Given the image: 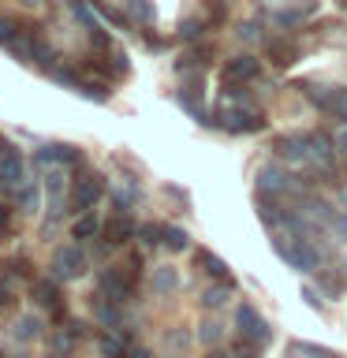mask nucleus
Returning a JSON list of instances; mask_svg holds the SVG:
<instances>
[{"mask_svg": "<svg viewBox=\"0 0 347 358\" xmlns=\"http://www.w3.org/2000/svg\"><path fill=\"white\" fill-rule=\"evenodd\" d=\"M45 187H49V194H52V198H60V190H64V176H60V172H52Z\"/></svg>", "mask_w": 347, "mask_h": 358, "instance_id": "c9c22d12", "label": "nucleus"}, {"mask_svg": "<svg viewBox=\"0 0 347 358\" xmlns=\"http://www.w3.org/2000/svg\"><path fill=\"white\" fill-rule=\"evenodd\" d=\"M220 127L232 134H254V131H265V120L246 108H228V112H220Z\"/></svg>", "mask_w": 347, "mask_h": 358, "instance_id": "423d86ee", "label": "nucleus"}, {"mask_svg": "<svg viewBox=\"0 0 347 358\" xmlns=\"http://www.w3.org/2000/svg\"><path fill=\"white\" fill-rule=\"evenodd\" d=\"M232 358H262V351H257V343L243 340L239 347H235V355H232Z\"/></svg>", "mask_w": 347, "mask_h": 358, "instance_id": "473e14b6", "label": "nucleus"}, {"mask_svg": "<svg viewBox=\"0 0 347 358\" xmlns=\"http://www.w3.org/2000/svg\"><path fill=\"white\" fill-rule=\"evenodd\" d=\"M75 94H83V97H90V101H108L112 90H105V83H78Z\"/></svg>", "mask_w": 347, "mask_h": 358, "instance_id": "cd10ccee", "label": "nucleus"}, {"mask_svg": "<svg viewBox=\"0 0 347 358\" xmlns=\"http://www.w3.org/2000/svg\"><path fill=\"white\" fill-rule=\"evenodd\" d=\"M161 246H164L168 254H183L187 246H190V239H187V231H183V228H164Z\"/></svg>", "mask_w": 347, "mask_h": 358, "instance_id": "aec40b11", "label": "nucleus"}, {"mask_svg": "<svg viewBox=\"0 0 347 358\" xmlns=\"http://www.w3.org/2000/svg\"><path fill=\"white\" fill-rule=\"evenodd\" d=\"M19 201H22V213H34V209H38V190H34V187H22Z\"/></svg>", "mask_w": 347, "mask_h": 358, "instance_id": "2f4dec72", "label": "nucleus"}, {"mask_svg": "<svg viewBox=\"0 0 347 358\" xmlns=\"http://www.w3.org/2000/svg\"><path fill=\"white\" fill-rule=\"evenodd\" d=\"M310 11H313V0H302L299 8H280V11H276V22H280V27H295V22L306 19Z\"/></svg>", "mask_w": 347, "mask_h": 358, "instance_id": "a211bd4d", "label": "nucleus"}, {"mask_svg": "<svg viewBox=\"0 0 347 358\" xmlns=\"http://www.w3.org/2000/svg\"><path fill=\"white\" fill-rule=\"evenodd\" d=\"M101 235H105L108 246H127L134 235H139V228H134V220L127 217V213H116V217H108L105 224H101Z\"/></svg>", "mask_w": 347, "mask_h": 358, "instance_id": "0eeeda50", "label": "nucleus"}, {"mask_svg": "<svg viewBox=\"0 0 347 358\" xmlns=\"http://www.w3.org/2000/svg\"><path fill=\"white\" fill-rule=\"evenodd\" d=\"M336 4H340V8H347V0H336Z\"/></svg>", "mask_w": 347, "mask_h": 358, "instance_id": "c03bdc74", "label": "nucleus"}, {"mask_svg": "<svg viewBox=\"0 0 347 358\" xmlns=\"http://www.w3.org/2000/svg\"><path fill=\"white\" fill-rule=\"evenodd\" d=\"M265 56H269L273 64L288 67V64H295V60H299V49H295V41H288V38H269Z\"/></svg>", "mask_w": 347, "mask_h": 358, "instance_id": "ddd939ff", "label": "nucleus"}, {"mask_svg": "<svg viewBox=\"0 0 347 358\" xmlns=\"http://www.w3.org/2000/svg\"><path fill=\"white\" fill-rule=\"evenodd\" d=\"M209 358H232V355H220V351H213V355H209Z\"/></svg>", "mask_w": 347, "mask_h": 358, "instance_id": "37998d69", "label": "nucleus"}, {"mask_svg": "<svg viewBox=\"0 0 347 358\" xmlns=\"http://www.w3.org/2000/svg\"><path fill=\"white\" fill-rule=\"evenodd\" d=\"M310 153L318 157L321 164H329V161H332V142H329V134H310Z\"/></svg>", "mask_w": 347, "mask_h": 358, "instance_id": "b1692460", "label": "nucleus"}, {"mask_svg": "<svg viewBox=\"0 0 347 358\" xmlns=\"http://www.w3.org/2000/svg\"><path fill=\"white\" fill-rule=\"evenodd\" d=\"M19 30H22V27H19L15 19H0V45H11Z\"/></svg>", "mask_w": 347, "mask_h": 358, "instance_id": "7c9ffc66", "label": "nucleus"}, {"mask_svg": "<svg viewBox=\"0 0 347 358\" xmlns=\"http://www.w3.org/2000/svg\"><path fill=\"white\" fill-rule=\"evenodd\" d=\"M306 97L321 112H332V105H336V90H329V86H306Z\"/></svg>", "mask_w": 347, "mask_h": 358, "instance_id": "6ab92c4d", "label": "nucleus"}, {"mask_svg": "<svg viewBox=\"0 0 347 358\" xmlns=\"http://www.w3.org/2000/svg\"><path fill=\"white\" fill-rule=\"evenodd\" d=\"M201 34H206V22H194V19H183V22H179V38H183V41H194V38H201Z\"/></svg>", "mask_w": 347, "mask_h": 358, "instance_id": "c85d7f7f", "label": "nucleus"}, {"mask_svg": "<svg viewBox=\"0 0 347 358\" xmlns=\"http://www.w3.org/2000/svg\"><path fill=\"white\" fill-rule=\"evenodd\" d=\"M217 336H220V329H217V324H201V340H217Z\"/></svg>", "mask_w": 347, "mask_h": 358, "instance_id": "e433bc0d", "label": "nucleus"}, {"mask_svg": "<svg viewBox=\"0 0 347 358\" xmlns=\"http://www.w3.org/2000/svg\"><path fill=\"white\" fill-rule=\"evenodd\" d=\"M8 299H11V295H8V287H4V284H0V310H4V306H8Z\"/></svg>", "mask_w": 347, "mask_h": 358, "instance_id": "a19ab883", "label": "nucleus"}, {"mask_svg": "<svg viewBox=\"0 0 347 358\" xmlns=\"http://www.w3.org/2000/svg\"><path fill=\"white\" fill-rule=\"evenodd\" d=\"M78 161H83V153L64 142H52V145H41L38 150V164H78Z\"/></svg>", "mask_w": 347, "mask_h": 358, "instance_id": "9b49d317", "label": "nucleus"}, {"mask_svg": "<svg viewBox=\"0 0 347 358\" xmlns=\"http://www.w3.org/2000/svg\"><path fill=\"white\" fill-rule=\"evenodd\" d=\"M15 336H19L22 343H27V340H38V336H41V321H38V317H22V321L15 324Z\"/></svg>", "mask_w": 347, "mask_h": 358, "instance_id": "a878e982", "label": "nucleus"}, {"mask_svg": "<svg viewBox=\"0 0 347 358\" xmlns=\"http://www.w3.org/2000/svg\"><path fill=\"white\" fill-rule=\"evenodd\" d=\"M332 116L347 120V90H336V105H332Z\"/></svg>", "mask_w": 347, "mask_h": 358, "instance_id": "f704fd0d", "label": "nucleus"}, {"mask_svg": "<svg viewBox=\"0 0 347 358\" xmlns=\"http://www.w3.org/2000/svg\"><path fill=\"white\" fill-rule=\"evenodd\" d=\"M179 284V276H176V268H157V273H153V291H157V295H164V291H172Z\"/></svg>", "mask_w": 347, "mask_h": 358, "instance_id": "393cba45", "label": "nucleus"}, {"mask_svg": "<svg viewBox=\"0 0 347 358\" xmlns=\"http://www.w3.org/2000/svg\"><path fill=\"white\" fill-rule=\"evenodd\" d=\"M276 254L284 257L291 268H299V273H313L318 268V250L306 243V239H276Z\"/></svg>", "mask_w": 347, "mask_h": 358, "instance_id": "f03ea898", "label": "nucleus"}, {"mask_svg": "<svg viewBox=\"0 0 347 358\" xmlns=\"http://www.w3.org/2000/svg\"><path fill=\"white\" fill-rule=\"evenodd\" d=\"M235 329H239V336H243V340H250V343H269V340H273L265 317L250 306V302H243V306L235 310Z\"/></svg>", "mask_w": 347, "mask_h": 358, "instance_id": "7ed1b4c3", "label": "nucleus"}, {"mask_svg": "<svg viewBox=\"0 0 347 358\" xmlns=\"http://www.w3.org/2000/svg\"><path fill=\"white\" fill-rule=\"evenodd\" d=\"M127 358H150V355L146 351H127Z\"/></svg>", "mask_w": 347, "mask_h": 358, "instance_id": "79ce46f5", "label": "nucleus"}, {"mask_svg": "<svg viewBox=\"0 0 347 358\" xmlns=\"http://www.w3.org/2000/svg\"><path fill=\"white\" fill-rule=\"evenodd\" d=\"M0 183H8V187L22 183V157H19V150L0 153Z\"/></svg>", "mask_w": 347, "mask_h": 358, "instance_id": "4468645a", "label": "nucleus"}, {"mask_svg": "<svg viewBox=\"0 0 347 358\" xmlns=\"http://www.w3.org/2000/svg\"><path fill=\"white\" fill-rule=\"evenodd\" d=\"M288 187H291V176H284L280 168H273V164L257 168V190H262V194H280V190H288Z\"/></svg>", "mask_w": 347, "mask_h": 358, "instance_id": "f8f14e48", "label": "nucleus"}, {"mask_svg": "<svg viewBox=\"0 0 347 358\" xmlns=\"http://www.w3.org/2000/svg\"><path fill=\"white\" fill-rule=\"evenodd\" d=\"M97 287L101 295H105L108 302H127L131 291H134V268H120V265H108L105 273L97 276Z\"/></svg>", "mask_w": 347, "mask_h": 358, "instance_id": "f257e3e1", "label": "nucleus"}, {"mask_svg": "<svg viewBox=\"0 0 347 358\" xmlns=\"http://www.w3.org/2000/svg\"><path fill=\"white\" fill-rule=\"evenodd\" d=\"M213 60V49H190V52H183L176 60V71L179 75H187V71H201V67H206Z\"/></svg>", "mask_w": 347, "mask_h": 358, "instance_id": "f3484780", "label": "nucleus"}, {"mask_svg": "<svg viewBox=\"0 0 347 358\" xmlns=\"http://www.w3.org/2000/svg\"><path fill=\"white\" fill-rule=\"evenodd\" d=\"M336 150H340L347 157V131H340V138H336Z\"/></svg>", "mask_w": 347, "mask_h": 358, "instance_id": "58836bf2", "label": "nucleus"}, {"mask_svg": "<svg viewBox=\"0 0 347 358\" xmlns=\"http://www.w3.org/2000/svg\"><path fill=\"white\" fill-rule=\"evenodd\" d=\"M34 302L45 306V310H52L56 321L64 317V295H60V287H56V276L52 280H38V284H34Z\"/></svg>", "mask_w": 347, "mask_h": 358, "instance_id": "9d476101", "label": "nucleus"}, {"mask_svg": "<svg viewBox=\"0 0 347 358\" xmlns=\"http://www.w3.org/2000/svg\"><path fill=\"white\" fill-rule=\"evenodd\" d=\"M228 291H232V280H220L217 287H209L206 295H201V302H206L209 310H217V306H224V302H228Z\"/></svg>", "mask_w": 347, "mask_h": 358, "instance_id": "4be33fe9", "label": "nucleus"}, {"mask_svg": "<svg viewBox=\"0 0 347 358\" xmlns=\"http://www.w3.org/2000/svg\"><path fill=\"white\" fill-rule=\"evenodd\" d=\"M306 145H310V134H284V138H276V153L288 157V161H302Z\"/></svg>", "mask_w": 347, "mask_h": 358, "instance_id": "2eb2a0df", "label": "nucleus"}, {"mask_svg": "<svg viewBox=\"0 0 347 358\" xmlns=\"http://www.w3.org/2000/svg\"><path fill=\"white\" fill-rule=\"evenodd\" d=\"M127 11H131V19H139L142 27H150V22L157 19V11L150 0H127Z\"/></svg>", "mask_w": 347, "mask_h": 358, "instance_id": "5701e85b", "label": "nucleus"}, {"mask_svg": "<svg viewBox=\"0 0 347 358\" xmlns=\"http://www.w3.org/2000/svg\"><path fill=\"white\" fill-rule=\"evenodd\" d=\"M194 262L206 268V273L213 276V280H232V268H228V262H224V257H217L213 250H198L194 254Z\"/></svg>", "mask_w": 347, "mask_h": 358, "instance_id": "dca6fc26", "label": "nucleus"}, {"mask_svg": "<svg viewBox=\"0 0 347 358\" xmlns=\"http://www.w3.org/2000/svg\"><path fill=\"white\" fill-rule=\"evenodd\" d=\"M176 101H179V108H183V112H190L194 120H201V116H206V112H201V101H206V86H201V75H198V78H187V83L179 86Z\"/></svg>", "mask_w": 347, "mask_h": 358, "instance_id": "1a4fd4ad", "label": "nucleus"}, {"mask_svg": "<svg viewBox=\"0 0 347 358\" xmlns=\"http://www.w3.org/2000/svg\"><path fill=\"white\" fill-rule=\"evenodd\" d=\"M302 299H306L310 306H318V291H313V287H302Z\"/></svg>", "mask_w": 347, "mask_h": 358, "instance_id": "4c0bfd02", "label": "nucleus"}, {"mask_svg": "<svg viewBox=\"0 0 347 358\" xmlns=\"http://www.w3.org/2000/svg\"><path fill=\"white\" fill-rule=\"evenodd\" d=\"M52 276L56 280H78L86 273V254L78 250V246H60V250L52 254Z\"/></svg>", "mask_w": 347, "mask_h": 358, "instance_id": "20e7f679", "label": "nucleus"}, {"mask_svg": "<svg viewBox=\"0 0 347 358\" xmlns=\"http://www.w3.org/2000/svg\"><path fill=\"white\" fill-rule=\"evenodd\" d=\"M164 228H168V224L150 220V224H142V228H139V239H142V243H150V246H157V243L164 239Z\"/></svg>", "mask_w": 347, "mask_h": 358, "instance_id": "bb28decb", "label": "nucleus"}, {"mask_svg": "<svg viewBox=\"0 0 347 358\" xmlns=\"http://www.w3.org/2000/svg\"><path fill=\"white\" fill-rule=\"evenodd\" d=\"M101 198H105V179H101L97 172L83 176V179H78V183L71 187V206L83 209V213H90Z\"/></svg>", "mask_w": 347, "mask_h": 358, "instance_id": "39448f33", "label": "nucleus"}, {"mask_svg": "<svg viewBox=\"0 0 347 358\" xmlns=\"http://www.w3.org/2000/svg\"><path fill=\"white\" fill-rule=\"evenodd\" d=\"M101 355H108V358H127V351H123V343L116 340V336H105V340H101Z\"/></svg>", "mask_w": 347, "mask_h": 358, "instance_id": "c756f323", "label": "nucleus"}, {"mask_svg": "<svg viewBox=\"0 0 347 358\" xmlns=\"http://www.w3.org/2000/svg\"><path fill=\"white\" fill-rule=\"evenodd\" d=\"M329 224H332V231L340 235V239H347V213H332Z\"/></svg>", "mask_w": 347, "mask_h": 358, "instance_id": "72a5a7b5", "label": "nucleus"}, {"mask_svg": "<svg viewBox=\"0 0 347 358\" xmlns=\"http://www.w3.org/2000/svg\"><path fill=\"white\" fill-rule=\"evenodd\" d=\"M8 217H11V209H8V206H0V231L8 228Z\"/></svg>", "mask_w": 347, "mask_h": 358, "instance_id": "ea45409f", "label": "nucleus"}, {"mask_svg": "<svg viewBox=\"0 0 347 358\" xmlns=\"http://www.w3.org/2000/svg\"><path fill=\"white\" fill-rule=\"evenodd\" d=\"M97 231H101V224L94 220V213H83V217L71 224V235H75V239H94Z\"/></svg>", "mask_w": 347, "mask_h": 358, "instance_id": "412c9836", "label": "nucleus"}, {"mask_svg": "<svg viewBox=\"0 0 347 358\" xmlns=\"http://www.w3.org/2000/svg\"><path fill=\"white\" fill-rule=\"evenodd\" d=\"M224 83H254L262 75V60L257 56H235V60L224 64Z\"/></svg>", "mask_w": 347, "mask_h": 358, "instance_id": "6e6552de", "label": "nucleus"}, {"mask_svg": "<svg viewBox=\"0 0 347 358\" xmlns=\"http://www.w3.org/2000/svg\"><path fill=\"white\" fill-rule=\"evenodd\" d=\"M27 4H38V0H27Z\"/></svg>", "mask_w": 347, "mask_h": 358, "instance_id": "a18cd8bd", "label": "nucleus"}]
</instances>
